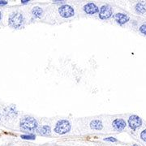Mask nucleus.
I'll list each match as a JSON object with an SVG mask.
<instances>
[{
	"instance_id": "12",
	"label": "nucleus",
	"mask_w": 146,
	"mask_h": 146,
	"mask_svg": "<svg viewBox=\"0 0 146 146\" xmlns=\"http://www.w3.org/2000/svg\"><path fill=\"white\" fill-rule=\"evenodd\" d=\"M136 11L138 14H145L146 13V3L145 2H139L135 6Z\"/></svg>"
},
{
	"instance_id": "16",
	"label": "nucleus",
	"mask_w": 146,
	"mask_h": 146,
	"mask_svg": "<svg viewBox=\"0 0 146 146\" xmlns=\"http://www.w3.org/2000/svg\"><path fill=\"white\" fill-rule=\"evenodd\" d=\"M140 136H141V139L142 140V141L146 142V128L141 131Z\"/></svg>"
},
{
	"instance_id": "1",
	"label": "nucleus",
	"mask_w": 146,
	"mask_h": 146,
	"mask_svg": "<svg viewBox=\"0 0 146 146\" xmlns=\"http://www.w3.org/2000/svg\"><path fill=\"white\" fill-rule=\"evenodd\" d=\"M8 24L13 29H21L24 26L25 24V18L23 14L20 11H14L9 16Z\"/></svg>"
},
{
	"instance_id": "14",
	"label": "nucleus",
	"mask_w": 146,
	"mask_h": 146,
	"mask_svg": "<svg viewBox=\"0 0 146 146\" xmlns=\"http://www.w3.org/2000/svg\"><path fill=\"white\" fill-rule=\"evenodd\" d=\"M21 137L23 139V140H28V141H29V140H35V139H36V136H35V135H33V134H29V135H22Z\"/></svg>"
},
{
	"instance_id": "6",
	"label": "nucleus",
	"mask_w": 146,
	"mask_h": 146,
	"mask_svg": "<svg viewBox=\"0 0 146 146\" xmlns=\"http://www.w3.org/2000/svg\"><path fill=\"white\" fill-rule=\"evenodd\" d=\"M128 125L130 127L131 129H132L133 131H136V129H138L141 125H142V119L139 116L137 115H131L128 119Z\"/></svg>"
},
{
	"instance_id": "4",
	"label": "nucleus",
	"mask_w": 146,
	"mask_h": 146,
	"mask_svg": "<svg viewBox=\"0 0 146 146\" xmlns=\"http://www.w3.org/2000/svg\"><path fill=\"white\" fill-rule=\"evenodd\" d=\"M58 13L61 17L68 19L75 16V10L72 7L68 4H63L58 8Z\"/></svg>"
},
{
	"instance_id": "21",
	"label": "nucleus",
	"mask_w": 146,
	"mask_h": 146,
	"mask_svg": "<svg viewBox=\"0 0 146 146\" xmlns=\"http://www.w3.org/2000/svg\"><path fill=\"white\" fill-rule=\"evenodd\" d=\"M1 19H2V12L0 11V21H1Z\"/></svg>"
},
{
	"instance_id": "15",
	"label": "nucleus",
	"mask_w": 146,
	"mask_h": 146,
	"mask_svg": "<svg viewBox=\"0 0 146 146\" xmlns=\"http://www.w3.org/2000/svg\"><path fill=\"white\" fill-rule=\"evenodd\" d=\"M139 30H140V32H141L142 34L146 35V23L141 25V26H140V28H139Z\"/></svg>"
},
{
	"instance_id": "10",
	"label": "nucleus",
	"mask_w": 146,
	"mask_h": 146,
	"mask_svg": "<svg viewBox=\"0 0 146 146\" xmlns=\"http://www.w3.org/2000/svg\"><path fill=\"white\" fill-rule=\"evenodd\" d=\"M32 15L35 19H41L44 15V11L40 7H34L32 9Z\"/></svg>"
},
{
	"instance_id": "9",
	"label": "nucleus",
	"mask_w": 146,
	"mask_h": 146,
	"mask_svg": "<svg viewBox=\"0 0 146 146\" xmlns=\"http://www.w3.org/2000/svg\"><path fill=\"white\" fill-rule=\"evenodd\" d=\"M114 18H115V22H116L117 24L120 25H124V24H126L127 22H128L129 20H130V17L127 16V14L121 13V12L115 14V16H114Z\"/></svg>"
},
{
	"instance_id": "7",
	"label": "nucleus",
	"mask_w": 146,
	"mask_h": 146,
	"mask_svg": "<svg viewBox=\"0 0 146 146\" xmlns=\"http://www.w3.org/2000/svg\"><path fill=\"white\" fill-rule=\"evenodd\" d=\"M84 11L88 15H94L99 12V8L94 3H89L83 7Z\"/></svg>"
},
{
	"instance_id": "19",
	"label": "nucleus",
	"mask_w": 146,
	"mask_h": 146,
	"mask_svg": "<svg viewBox=\"0 0 146 146\" xmlns=\"http://www.w3.org/2000/svg\"><path fill=\"white\" fill-rule=\"evenodd\" d=\"M29 0H22L21 1V3H23V4H27V3H29Z\"/></svg>"
},
{
	"instance_id": "20",
	"label": "nucleus",
	"mask_w": 146,
	"mask_h": 146,
	"mask_svg": "<svg viewBox=\"0 0 146 146\" xmlns=\"http://www.w3.org/2000/svg\"><path fill=\"white\" fill-rule=\"evenodd\" d=\"M53 2L55 3H64V1H53Z\"/></svg>"
},
{
	"instance_id": "13",
	"label": "nucleus",
	"mask_w": 146,
	"mask_h": 146,
	"mask_svg": "<svg viewBox=\"0 0 146 146\" xmlns=\"http://www.w3.org/2000/svg\"><path fill=\"white\" fill-rule=\"evenodd\" d=\"M37 132L42 136H50L51 133V129L50 126L44 125L37 130Z\"/></svg>"
},
{
	"instance_id": "5",
	"label": "nucleus",
	"mask_w": 146,
	"mask_h": 146,
	"mask_svg": "<svg viewBox=\"0 0 146 146\" xmlns=\"http://www.w3.org/2000/svg\"><path fill=\"white\" fill-rule=\"evenodd\" d=\"M113 15V9L111 6L106 4L100 7L98 16L101 20H108Z\"/></svg>"
},
{
	"instance_id": "23",
	"label": "nucleus",
	"mask_w": 146,
	"mask_h": 146,
	"mask_svg": "<svg viewBox=\"0 0 146 146\" xmlns=\"http://www.w3.org/2000/svg\"><path fill=\"white\" fill-rule=\"evenodd\" d=\"M132 146H138V145H132Z\"/></svg>"
},
{
	"instance_id": "22",
	"label": "nucleus",
	"mask_w": 146,
	"mask_h": 146,
	"mask_svg": "<svg viewBox=\"0 0 146 146\" xmlns=\"http://www.w3.org/2000/svg\"><path fill=\"white\" fill-rule=\"evenodd\" d=\"M1 116H2V115H1V114H0V119H1Z\"/></svg>"
},
{
	"instance_id": "18",
	"label": "nucleus",
	"mask_w": 146,
	"mask_h": 146,
	"mask_svg": "<svg viewBox=\"0 0 146 146\" xmlns=\"http://www.w3.org/2000/svg\"><path fill=\"white\" fill-rule=\"evenodd\" d=\"M7 1H3V0H0V6L7 5Z\"/></svg>"
},
{
	"instance_id": "3",
	"label": "nucleus",
	"mask_w": 146,
	"mask_h": 146,
	"mask_svg": "<svg viewBox=\"0 0 146 146\" xmlns=\"http://www.w3.org/2000/svg\"><path fill=\"white\" fill-rule=\"evenodd\" d=\"M72 128L70 122L67 119L58 120L54 127V132L58 135H64L68 133Z\"/></svg>"
},
{
	"instance_id": "17",
	"label": "nucleus",
	"mask_w": 146,
	"mask_h": 146,
	"mask_svg": "<svg viewBox=\"0 0 146 146\" xmlns=\"http://www.w3.org/2000/svg\"><path fill=\"white\" fill-rule=\"evenodd\" d=\"M104 141H109V142H117V139L115 137H107V138H105Z\"/></svg>"
},
{
	"instance_id": "11",
	"label": "nucleus",
	"mask_w": 146,
	"mask_h": 146,
	"mask_svg": "<svg viewBox=\"0 0 146 146\" xmlns=\"http://www.w3.org/2000/svg\"><path fill=\"white\" fill-rule=\"evenodd\" d=\"M89 126H90V128L93 129V130L100 131L103 128L102 122L99 119H94L93 120V121H91Z\"/></svg>"
},
{
	"instance_id": "8",
	"label": "nucleus",
	"mask_w": 146,
	"mask_h": 146,
	"mask_svg": "<svg viewBox=\"0 0 146 146\" xmlns=\"http://www.w3.org/2000/svg\"><path fill=\"white\" fill-rule=\"evenodd\" d=\"M112 126L113 128L117 131H121L124 130L127 126L125 120L123 119H115L113 122H112Z\"/></svg>"
},
{
	"instance_id": "2",
	"label": "nucleus",
	"mask_w": 146,
	"mask_h": 146,
	"mask_svg": "<svg viewBox=\"0 0 146 146\" xmlns=\"http://www.w3.org/2000/svg\"><path fill=\"white\" fill-rule=\"evenodd\" d=\"M20 127L22 130L28 131H34L38 127V123L36 119H34L33 117L26 116L21 119Z\"/></svg>"
}]
</instances>
